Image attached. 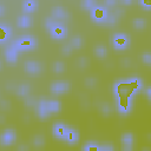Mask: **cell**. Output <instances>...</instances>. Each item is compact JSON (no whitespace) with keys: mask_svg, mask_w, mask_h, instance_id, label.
<instances>
[{"mask_svg":"<svg viewBox=\"0 0 151 151\" xmlns=\"http://www.w3.org/2000/svg\"><path fill=\"white\" fill-rule=\"evenodd\" d=\"M12 45L19 52H24V51H29V50L34 48L37 45V40L32 35H21L18 39H15L12 42Z\"/></svg>","mask_w":151,"mask_h":151,"instance_id":"cell-1","label":"cell"},{"mask_svg":"<svg viewBox=\"0 0 151 151\" xmlns=\"http://www.w3.org/2000/svg\"><path fill=\"white\" fill-rule=\"evenodd\" d=\"M113 94L116 98L120 97H133V92L127 83V79L118 80L113 84Z\"/></svg>","mask_w":151,"mask_h":151,"instance_id":"cell-2","label":"cell"},{"mask_svg":"<svg viewBox=\"0 0 151 151\" xmlns=\"http://www.w3.org/2000/svg\"><path fill=\"white\" fill-rule=\"evenodd\" d=\"M107 17H109V11L104 6L96 5L91 9V19L97 24H105Z\"/></svg>","mask_w":151,"mask_h":151,"instance_id":"cell-3","label":"cell"},{"mask_svg":"<svg viewBox=\"0 0 151 151\" xmlns=\"http://www.w3.org/2000/svg\"><path fill=\"white\" fill-rule=\"evenodd\" d=\"M111 42H112V45H113V47H114L116 50L122 51V50H125V48L129 46V44H130V38H129V35L125 34V33H116V34H113Z\"/></svg>","mask_w":151,"mask_h":151,"instance_id":"cell-4","label":"cell"},{"mask_svg":"<svg viewBox=\"0 0 151 151\" xmlns=\"http://www.w3.org/2000/svg\"><path fill=\"white\" fill-rule=\"evenodd\" d=\"M117 99V110L120 114H127L132 109V97H120Z\"/></svg>","mask_w":151,"mask_h":151,"instance_id":"cell-5","label":"cell"},{"mask_svg":"<svg viewBox=\"0 0 151 151\" xmlns=\"http://www.w3.org/2000/svg\"><path fill=\"white\" fill-rule=\"evenodd\" d=\"M48 32L52 35V38H54V39H64L67 35V27L63 22L57 21V24Z\"/></svg>","mask_w":151,"mask_h":151,"instance_id":"cell-6","label":"cell"},{"mask_svg":"<svg viewBox=\"0 0 151 151\" xmlns=\"http://www.w3.org/2000/svg\"><path fill=\"white\" fill-rule=\"evenodd\" d=\"M35 107V113L39 118L41 119H46L51 116V112L48 110V106H47V100L46 99H40L38 100L37 105L34 106Z\"/></svg>","mask_w":151,"mask_h":151,"instance_id":"cell-7","label":"cell"},{"mask_svg":"<svg viewBox=\"0 0 151 151\" xmlns=\"http://www.w3.org/2000/svg\"><path fill=\"white\" fill-rule=\"evenodd\" d=\"M15 138H17L15 131L12 129H6L0 136V144L1 146H9L15 142Z\"/></svg>","mask_w":151,"mask_h":151,"instance_id":"cell-8","label":"cell"},{"mask_svg":"<svg viewBox=\"0 0 151 151\" xmlns=\"http://www.w3.org/2000/svg\"><path fill=\"white\" fill-rule=\"evenodd\" d=\"M50 90L53 94H61V93H65L70 90V84L67 81H64V80H57V81H53L51 84Z\"/></svg>","mask_w":151,"mask_h":151,"instance_id":"cell-9","label":"cell"},{"mask_svg":"<svg viewBox=\"0 0 151 151\" xmlns=\"http://www.w3.org/2000/svg\"><path fill=\"white\" fill-rule=\"evenodd\" d=\"M67 129H68L67 125H65L61 122H58V123H54L53 124V126H52V133H53V136L55 138L64 140L65 139V136H66V132H67Z\"/></svg>","mask_w":151,"mask_h":151,"instance_id":"cell-10","label":"cell"},{"mask_svg":"<svg viewBox=\"0 0 151 151\" xmlns=\"http://www.w3.org/2000/svg\"><path fill=\"white\" fill-rule=\"evenodd\" d=\"M52 17L57 20V21H65L68 19V12L64 8V7H60V6H55L52 8Z\"/></svg>","mask_w":151,"mask_h":151,"instance_id":"cell-11","label":"cell"},{"mask_svg":"<svg viewBox=\"0 0 151 151\" xmlns=\"http://www.w3.org/2000/svg\"><path fill=\"white\" fill-rule=\"evenodd\" d=\"M120 140H122V149H123V150H125V151L132 150V147H133V142H134V137H133V134H132L131 132L124 133V134L122 136Z\"/></svg>","mask_w":151,"mask_h":151,"instance_id":"cell-12","label":"cell"},{"mask_svg":"<svg viewBox=\"0 0 151 151\" xmlns=\"http://www.w3.org/2000/svg\"><path fill=\"white\" fill-rule=\"evenodd\" d=\"M24 68L27 73H31V74H38V73L41 72V65L38 61H34V60L25 61Z\"/></svg>","mask_w":151,"mask_h":151,"instance_id":"cell-13","label":"cell"},{"mask_svg":"<svg viewBox=\"0 0 151 151\" xmlns=\"http://www.w3.org/2000/svg\"><path fill=\"white\" fill-rule=\"evenodd\" d=\"M64 140H65L67 144H70V145H74V144H77L78 140H79V132H78V130H76V129L68 126Z\"/></svg>","mask_w":151,"mask_h":151,"instance_id":"cell-14","label":"cell"},{"mask_svg":"<svg viewBox=\"0 0 151 151\" xmlns=\"http://www.w3.org/2000/svg\"><path fill=\"white\" fill-rule=\"evenodd\" d=\"M12 37V28L6 24H0V42L5 44Z\"/></svg>","mask_w":151,"mask_h":151,"instance_id":"cell-15","label":"cell"},{"mask_svg":"<svg viewBox=\"0 0 151 151\" xmlns=\"http://www.w3.org/2000/svg\"><path fill=\"white\" fill-rule=\"evenodd\" d=\"M18 50L13 46V45H11V46H8L6 50H5V59H6V61L7 63H15L17 60H18Z\"/></svg>","mask_w":151,"mask_h":151,"instance_id":"cell-16","label":"cell"},{"mask_svg":"<svg viewBox=\"0 0 151 151\" xmlns=\"http://www.w3.org/2000/svg\"><path fill=\"white\" fill-rule=\"evenodd\" d=\"M127 83L132 90V92L136 94L137 92H139L142 88H143V80L138 77H131L127 79Z\"/></svg>","mask_w":151,"mask_h":151,"instance_id":"cell-17","label":"cell"},{"mask_svg":"<svg viewBox=\"0 0 151 151\" xmlns=\"http://www.w3.org/2000/svg\"><path fill=\"white\" fill-rule=\"evenodd\" d=\"M17 25L19 27H22V28H26V27H29L32 25V18L27 14L25 15H21V17H18L17 19Z\"/></svg>","mask_w":151,"mask_h":151,"instance_id":"cell-18","label":"cell"},{"mask_svg":"<svg viewBox=\"0 0 151 151\" xmlns=\"http://www.w3.org/2000/svg\"><path fill=\"white\" fill-rule=\"evenodd\" d=\"M37 1L35 0H24L22 2V11L25 13H32L35 11Z\"/></svg>","mask_w":151,"mask_h":151,"instance_id":"cell-19","label":"cell"},{"mask_svg":"<svg viewBox=\"0 0 151 151\" xmlns=\"http://www.w3.org/2000/svg\"><path fill=\"white\" fill-rule=\"evenodd\" d=\"M47 106H48V110H50L51 113H53V112H59L60 109H61L60 101H59V100H53V99L47 100Z\"/></svg>","mask_w":151,"mask_h":151,"instance_id":"cell-20","label":"cell"},{"mask_svg":"<svg viewBox=\"0 0 151 151\" xmlns=\"http://www.w3.org/2000/svg\"><path fill=\"white\" fill-rule=\"evenodd\" d=\"M83 150L85 151H100V145L96 142H87L83 145Z\"/></svg>","mask_w":151,"mask_h":151,"instance_id":"cell-21","label":"cell"},{"mask_svg":"<svg viewBox=\"0 0 151 151\" xmlns=\"http://www.w3.org/2000/svg\"><path fill=\"white\" fill-rule=\"evenodd\" d=\"M28 92H29V85H27V84L20 85L17 90V94L19 97H26V96H28Z\"/></svg>","mask_w":151,"mask_h":151,"instance_id":"cell-22","label":"cell"},{"mask_svg":"<svg viewBox=\"0 0 151 151\" xmlns=\"http://www.w3.org/2000/svg\"><path fill=\"white\" fill-rule=\"evenodd\" d=\"M94 53H96V55L99 57V58H105L106 54H107V48H106L105 46H103V45H98V46L94 48Z\"/></svg>","mask_w":151,"mask_h":151,"instance_id":"cell-23","label":"cell"},{"mask_svg":"<svg viewBox=\"0 0 151 151\" xmlns=\"http://www.w3.org/2000/svg\"><path fill=\"white\" fill-rule=\"evenodd\" d=\"M80 6H81V8H84V9L91 11V9L96 6V0H81Z\"/></svg>","mask_w":151,"mask_h":151,"instance_id":"cell-24","label":"cell"},{"mask_svg":"<svg viewBox=\"0 0 151 151\" xmlns=\"http://www.w3.org/2000/svg\"><path fill=\"white\" fill-rule=\"evenodd\" d=\"M52 68L55 73H61L65 71V64L63 61H55V63H53Z\"/></svg>","mask_w":151,"mask_h":151,"instance_id":"cell-25","label":"cell"},{"mask_svg":"<svg viewBox=\"0 0 151 151\" xmlns=\"http://www.w3.org/2000/svg\"><path fill=\"white\" fill-rule=\"evenodd\" d=\"M146 25V21L144 18H136L133 20V26L137 28V29H143Z\"/></svg>","mask_w":151,"mask_h":151,"instance_id":"cell-26","label":"cell"},{"mask_svg":"<svg viewBox=\"0 0 151 151\" xmlns=\"http://www.w3.org/2000/svg\"><path fill=\"white\" fill-rule=\"evenodd\" d=\"M33 145H34L35 147H41V146H44V145H45V139H44V137L40 136V134L35 136V137L33 138Z\"/></svg>","mask_w":151,"mask_h":151,"instance_id":"cell-27","label":"cell"},{"mask_svg":"<svg viewBox=\"0 0 151 151\" xmlns=\"http://www.w3.org/2000/svg\"><path fill=\"white\" fill-rule=\"evenodd\" d=\"M57 24V20L52 17V18H46L45 19V21H44V25H45V28L47 29V31H50L54 25Z\"/></svg>","mask_w":151,"mask_h":151,"instance_id":"cell-28","label":"cell"},{"mask_svg":"<svg viewBox=\"0 0 151 151\" xmlns=\"http://www.w3.org/2000/svg\"><path fill=\"white\" fill-rule=\"evenodd\" d=\"M81 42H83V40H81V38L79 37V35H74L73 38H72V40H71V45H72V47L73 48H79L80 46H81Z\"/></svg>","mask_w":151,"mask_h":151,"instance_id":"cell-29","label":"cell"},{"mask_svg":"<svg viewBox=\"0 0 151 151\" xmlns=\"http://www.w3.org/2000/svg\"><path fill=\"white\" fill-rule=\"evenodd\" d=\"M100 111H101L103 114L107 116V114L111 113V106H110L107 103H103V104L100 105Z\"/></svg>","mask_w":151,"mask_h":151,"instance_id":"cell-30","label":"cell"},{"mask_svg":"<svg viewBox=\"0 0 151 151\" xmlns=\"http://www.w3.org/2000/svg\"><path fill=\"white\" fill-rule=\"evenodd\" d=\"M117 21H118V19H117V17L114 15V14H109V17H107V19H106V25H110V26H112V25H116L117 24Z\"/></svg>","mask_w":151,"mask_h":151,"instance_id":"cell-31","label":"cell"},{"mask_svg":"<svg viewBox=\"0 0 151 151\" xmlns=\"http://www.w3.org/2000/svg\"><path fill=\"white\" fill-rule=\"evenodd\" d=\"M72 50H73L72 45H71V44H67V45H64V46H63V48H61V52H63V54H65V55H68V54L72 52Z\"/></svg>","mask_w":151,"mask_h":151,"instance_id":"cell-32","label":"cell"},{"mask_svg":"<svg viewBox=\"0 0 151 151\" xmlns=\"http://www.w3.org/2000/svg\"><path fill=\"white\" fill-rule=\"evenodd\" d=\"M139 5L145 9H151V0H138Z\"/></svg>","mask_w":151,"mask_h":151,"instance_id":"cell-33","label":"cell"},{"mask_svg":"<svg viewBox=\"0 0 151 151\" xmlns=\"http://www.w3.org/2000/svg\"><path fill=\"white\" fill-rule=\"evenodd\" d=\"M142 59L145 64H151V53L146 52V53H143L142 54Z\"/></svg>","mask_w":151,"mask_h":151,"instance_id":"cell-34","label":"cell"},{"mask_svg":"<svg viewBox=\"0 0 151 151\" xmlns=\"http://www.w3.org/2000/svg\"><path fill=\"white\" fill-rule=\"evenodd\" d=\"M85 84H86L88 87H92V86H94V85H96V78H93V77H90V78H87V79L85 80Z\"/></svg>","mask_w":151,"mask_h":151,"instance_id":"cell-35","label":"cell"},{"mask_svg":"<svg viewBox=\"0 0 151 151\" xmlns=\"http://www.w3.org/2000/svg\"><path fill=\"white\" fill-rule=\"evenodd\" d=\"M114 147L113 145H110V144H104V145H100V151H112Z\"/></svg>","mask_w":151,"mask_h":151,"instance_id":"cell-36","label":"cell"},{"mask_svg":"<svg viewBox=\"0 0 151 151\" xmlns=\"http://www.w3.org/2000/svg\"><path fill=\"white\" fill-rule=\"evenodd\" d=\"M78 64H79L80 67H86V65H87V59H86L85 57H80L79 60H78Z\"/></svg>","mask_w":151,"mask_h":151,"instance_id":"cell-37","label":"cell"},{"mask_svg":"<svg viewBox=\"0 0 151 151\" xmlns=\"http://www.w3.org/2000/svg\"><path fill=\"white\" fill-rule=\"evenodd\" d=\"M25 103H26V105H27V106H35L38 101H37L34 98H31V97H29L28 99H26V101H25Z\"/></svg>","mask_w":151,"mask_h":151,"instance_id":"cell-38","label":"cell"},{"mask_svg":"<svg viewBox=\"0 0 151 151\" xmlns=\"http://www.w3.org/2000/svg\"><path fill=\"white\" fill-rule=\"evenodd\" d=\"M145 94H146V98L149 99V101L151 103V86H147L145 88Z\"/></svg>","mask_w":151,"mask_h":151,"instance_id":"cell-39","label":"cell"},{"mask_svg":"<svg viewBox=\"0 0 151 151\" xmlns=\"http://www.w3.org/2000/svg\"><path fill=\"white\" fill-rule=\"evenodd\" d=\"M106 6H113L116 4V0H105Z\"/></svg>","mask_w":151,"mask_h":151,"instance_id":"cell-40","label":"cell"},{"mask_svg":"<svg viewBox=\"0 0 151 151\" xmlns=\"http://www.w3.org/2000/svg\"><path fill=\"white\" fill-rule=\"evenodd\" d=\"M120 1H122L124 5H130V4L132 2V0H120Z\"/></svg>","mask_w":151,"mask_h":151,"instance_id":"cell-41","label":"cell"},{"mask_svg":"<svg viewBox=\"0 0 151 151\" xmlns=\"http://www.w3.org/2000/svg\"><path fill=\"white\" fill-rule=\"evenodd\" d=\"M4 13H5V8H4V6L1 5V6H0V14H1V17H4Z\"/></svg>","mask_w":151,"mask_h":151,"instance_id":"cell-42","label":"cell"}]
</instances>
